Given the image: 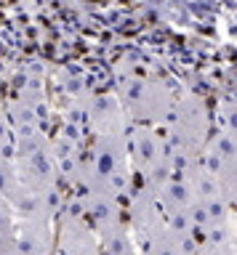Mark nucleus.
I'll list each match as a JSON object with an SVG mask.
<instances>
[{
    "label": "nucleus",
    "instance_id": "nucleus-1",
    "mask_svg": "<svg viewBox=\"0 0 237 255\" xmlns=\"http://www.w3.org/2000/svg\"><path fill=\"white\" fill-rule=\"evenodd\" d=\"M77 189H99L120 199L133 189V173L128 162L125 133H96L91 154L80 162Z\"/></svg>",
    "mask_w": 237,
    "mask_h": 255
},
{
    "label": "nucleus",
    "instance_id": "nucleus-2",
    "mask_svg": "<svg viewBox=\"0 0 237 255\" xmlns=\"http://www.w3.org/2000/svg\"><path fill=\"white\" fill-rule=\"evenodd\" d=\"M125 117H133L139 125H157L165 123V117L173 109V96L165 85L147 77H128L120 85L117 96Z\"/></svg>",
    "mask_w": 237,
    "mask_h": 255
},
{
    "label": "nucleus",
    "instance_id": "nucleus-3",
    "mask_svg": "<svg viewBox=\"0 0 237 255\" xmlns=\"http://www.w3.org/2000/svg\"><path fill=\"white\" fill-rule=\"evenodd\" d=\"M75 210L80 213V218L85 221V226L99 237V242L125 229L120 199L112 197V194H107V191L77 189V207H75Z\"/></svg>",
    "mask_w": 237,
    "mask_h": 255
},
{
    "label": "nucleus",
    "instance_id": "nucleus-4",
    "mask_svg": "<svg viewBox=\"0 0 237 255\" xmlns=\"http://www.w3.org/2000/svg\"><path fill=\"white\" fill-rule=\"evenodd\" d=\"M195 253H197L195 239L181 237L176 231H171L168 226L141 245V255H195Z\"/></svg>",
    "mask_w": 237,
    "mask_h": 255
},
{
    "label": "nucleus",
    "instance_id": "nucleus-5",
    "mask_svg": "<svg viewBox=\"0 0 237 255\" xmlns=\"http://www.w3.org/2000/svg\"><path fill=\"white\" fill-rule=\"evenodd\" d=\"M93 130L96 133H128L125 130V112L117 96H101L93 107Z\"/></svg>",
    "mask_w": 237,
    "mask_h": 255
},
{
    "label": "nucleus",
    "instance_id": "nucleus-6",
    "mask_svg": "<svg viewBox=\"0 0 237 255\" xmlns=\"http://www.w3.org/2000/svg\"><path fill=\"white\" fill-rule=\"evenodd\" d=\"M13 229H16V221H13V205L5 202V199H0V245L16 239Z\"/></svg>",
    "mask_w": 237,
    "mask_h": 255
},
{
    "label": "nucleus",
    "instance_id": "nucleus-7",
    "mask_svg": "<svg viewBox=\"0 0 237 255\" xmlns=\"http://www.w3.org/2000/svg\"><path fill=\"white\" fill-rule=\"evenodd\" d=\"M195 255H235V245L232 242H227V245H197Z\"/></svg>",
    "mask_w": 237,
    "mask_h": 255
},
{
    "label": "nucleus",
    "instance_id": "nucleus-8",
    "mask_svg": "<svg viewBox=\"0 0 237 255\" xmlns=\"http://www.w3.org/2000/svg\"><path fill=\"white\" fill-rule=\"evenodd\" d=\"M0 255H24V253L19 250L16 239H13V242H3V245H0Z\"/></svg>",
    "mask_w": 237,
    "mask_h": 255
}]
</instances>
